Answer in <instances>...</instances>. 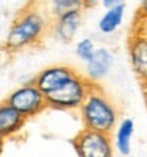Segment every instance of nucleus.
<instances>
[{
	"mask_svg": "<svg viewBox=\"0 0 147 157\" xmlns=\"http://www.w3.org/2000/svg\"><path fill=\"white\" fill-rule=\"evenodd\" d=\"M50 21L38 0H30L14 18L6 34L3 49L7 53H19L42 44L49 34Z\"/></svg>",
	"mask_w": 147,
	"mask_h": 157,
	"instance_id": "nucleus-1",
	"label": "nucleus"
},
{
	"mask_svg": "<svg viewBox=\"0 0 147 157\" xmlns=\"http://www.w3.org/2000/svg\"><path fill=\"white\" fill-rule=\"evenodd\" d=\"M78 111L84 129L111 134L119 118V109L100 84H93Z\"/></svg>",
	"mask_w": 147,
	"mask_h": 157,
	"instance_id": "nucleus-2",
	"label": "nucleus"
},
{
	"mask_svg": "<svg viewBox=\"0 0 147 157\" xmlns=\"http://www.w3.org/2000/svg\"><path fill=\"white\" fill-rule=\"evenodd\" d=\"M92 87V81L88 80L85 75L77 72L61 88L45 96L47 109L57 111H77Z\"/></svg>",
	"mask_w": 147,
	"mask_h": 157,
	"instance_id": "nucleus-3",
	"label": "nucleus"
},
{
	"mask_svg": "<svg viewBox=\"0 0 147 157\" xmlns=\"http://www.w3.org/2000/svg\"><path fill=\"white\" fill-rule=\"evenodd\" d=\"M6 102L11 104L27 121L38 117L47 109L46 98L42 94V91L32 83V80L15 88L6 98Z\"/></svg>",
	"mask_w": 147,
	"mask_h": 157,
	"instance_id": "nucleus-4",
	"label": "nucleus"
},
{
	"mask_svg": "<svg viewBox=\"0 0 147 157\" xmlns=\"http://www.w3.org/2000/svg\"><path fill=\"white\" fill-rule=\"evenodd\" d=\"M72 144L77 157H115L111 134L83 129L74 136Z\"/></svg>",
	"mask_w": 147,
	"mask_h": 157,
	"instance_id": "nucleus-5",
	"label": "nucleus"
},
{
	"mask_svg": "<svg viewBox=\"0 0 147 157\" xmlns=\"http://www.w3.org/2000/svg\"><path fill=\"white\" fill-rule=\"evenodd\" d=\"M76 73L77 71L73 67H69V65H64V64L50 65V67L38 72L32 78V83L46 96V95L57 91L58 88H61Z\"/></svg>",
	"mask_w": 147,
	"mask_h": 157,
	"instance_id": "nucleus-6",
	"label": "nucleus"
},
{
	"mask_svg": "<svg viewBox=\"0 0 147 157\" xmlns=\"http://www.w3.org/2000/svg\"><path fill=\"white\" fill-rule=\"evenodd\" d=\"M81 23H83V10L65 12L50 21L49 34H51L62 44H70L76 38Z\"/></svg>",
	"mask_w": 147,
	"mask_h": 157,
	"instance_id": "nucleus-7",
	"label": "nucleus"
},
{
	"mask_svg": "<svg viewBox=\"0 0 147 157\" xmlns=\"http://www.w3.org/2000/svg\"><path fill=\"white\" fill-rule=\"evenodd\" d=\"M128 58L139 81L147 80V33H132L128 39Z\"/></svg>",
	"mask_w": 147,
	"mask_h": 157,
	"instance_id": "nucleus-8",
	"label": "nucleus"
},
{
	"mask_svg": "<svg viewBox=\"0 0 147 157\" xmlns=\"http://www.w3.org/2000/svg\"><path fill=\"white\" fill-rule=\"evenodd\" d=\"M113 53L105 46L96 48L93 56L85 63V76L93 84L104 80L113 67Z\"/></svg>",
	"mask_w": 147,
	"mask_h": 157,
	"instance_id": "nucleus-9",
	"label": "nucleus"
},
{
	"mask_svg": "<svg viewBox=\"0 0 147 157\" xmlns=\"http://www.w3.org/2000/svg\"><path fill=\"white\" fill-rule=\"evenodd\" d=\"M27 119L6 100L0 103V137L7 140L18 138L26 126Z\"/></svg>",
	"mask_w": 147,
	"mask_h": 157,
	"instance_id": "nucleus-10",
	"label": "nucleus"
},
{
	"mask_svg": "<svg viewBox=\"0 0 147 157\" xmlns=\"http://www.w3.org/2000/svg\"><path fill=\"white\" fill-rule=\"evenodd\" d=\"M135 133V123L131 118H122L117 121L115 129L111 133L113 148L120 156L128 157L132 150V137Z\"/></svg>",
	"mask_w": 147,
	"mask_h": 157,
	"instance_id": "nucleus-11",
	"label": "nucleus"
},
{
	"mask_svg": "<svg viewBox=\"0 0 147 157\" xmlns=\"http://www.w3.org/2000/svg\"><path fill=\"white\" fill-rule=\"evenodd\" d=\"M124 16H126V4L113 6V7L105 8L103 15L97 22L99 31L103 35H112L120 29L123 25Z\"/></svg>",
	"mask_w": 147,
	"mask_h": 157,
	"instance_id": "nucleus-12",
	"label": "nucleus"
},
{
	"mask_svg": "<svg viewBox=\"0 0 147 157\" xmlns=\"http://www.w3.org/2000/svg\"><path fill=\"white\" fill-rule=\"evenodd\" d=\"M38 3L50 19L74 10H85L84 0H38Z\"/></svg>",
	"mask_w": 147,
	"mask_h": 157,
	"instance_id": "nucleus-13",
	"label": "nucleus"
},
{
	"mask_svg": "<svg viewBox=\"0 0 147 157\" xmlns=\"http://www.w3.org/2000/svg\"><path fill=\"white\" fill-rule=\"evenodd\" d=\"M96 44L92 38L89 37H84L81 39H78L74 46V53H76L77 58L81 60L83 63H86L90 57L93 56L94 50H96Z\"/></svg>",
	"mask_w": 147,
	"mask_h": 157,
	"instance_id": "nucleus-14",
	"label": "nucleus"
},
{
	"mask_svg": "<svg viewBox=\"0 0 147 157\" xmlns=\"http://www.w3.org/2000/svg\"><path fill=\"white\" fill-rule=\"evenodd\" d=\"M100 4L103 7L108 8V7H113V6L126 4V0H100Z\"/></svg>",
	"mask_w": 147,
	"mask_h": 157,
	"instance_id": "nucleus-15",
	"label": "nucleus"
},
{
	"mask_svg": "<svg viewBox=\"0 0 147 157\" xmlns=\"http://www.w3.org/2000/svg\"><path fill=\"white\" fill-rule=\"evenodd\" d=\"M139 14L147 18V0H139Z\"/></svg>",
	"mask_w": 147,
	"mask_h": 157,
	"instance_id": "nucleus-16",
	"label": "nucleus"
},
{
	"mask_svg": "<svg viewBox=\"0 0 147 157\" xmlns=\"http://www.w3.org/2000/svg\"><path fill=\"white\" fill-rule=\"evenodd\" d=\"M100 4V0H84V8H93Z\"/></svg>",
	"mask_w": 147,
	"mask_h": 157,
	"instance_id": "nucleus-17",
	"label": "nucleus"
},
{
	"mask_svg": "<svg viewBox=\"0 0 147 157\" xmlns=\"http://www.w3.org/2000/svg\"><path fill=\"white\" fill-rule=\"evenodd\" d=\"M140 86H142V91H143V95H145V99L147 100V80L140 81Z\"/></svg>",
	"mask_w": 147,
	"mask_h": 157,
	"instance_id": "nucleus-18",
	"label": "nucleus"
},
{
	"mask_svg": "<svg viewBox=\"0 0 147 157\" xmlns=\"http://www.w3.org/2000/svg\"><path fill=\"white\" fill-rule=\"evenodd\" d=\"M4 145H6V140L3 137H0V157L3 155V150H4Z\"/></svg>",
	"mask_w": 147,
	"mask_h": 157,
	"instance_id": "nucleus-19",
	"label": "nucleus"
},
{
	"mask_svg": "<svg viewBox=\"0 0 147 157\" xmlns=\"http://www.w3.org/2000/svg\"><path fill=\"white\" fill-rule=\"evenodd\" d=\"M146 109H147V100H146Z\"/></svg>",
	"mask_w": 147,
	"mask_h": 157,
	"instance_id": "nucleus-20",
	"label": "nucleus"
},
{
	"mask_svg": "<svg viewBox=\"0 0 147 157\" xmlns=\"http://www.w3.org/2000/svg\"><path fill=\"white\" fill-rule=\"evenodd\" d=\"M0 31H2V27H0Z\"/></svg>",
	"mask_w": 147,
	"mask_h": 157,
	"instance_id": "nucleus-21",
	"label": "nucleus"
}]
</instances>
